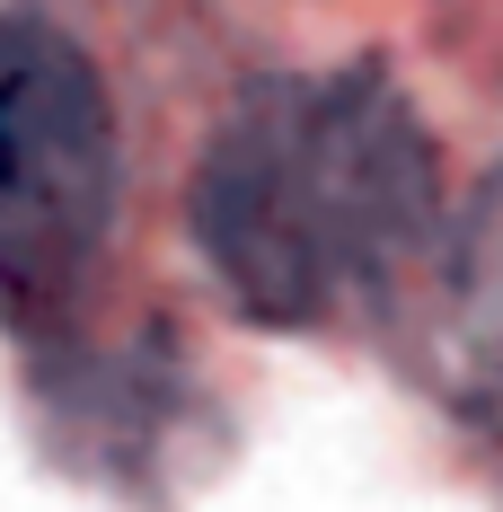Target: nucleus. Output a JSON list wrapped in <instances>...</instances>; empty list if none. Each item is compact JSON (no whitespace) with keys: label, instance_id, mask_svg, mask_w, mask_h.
Wrapping results in <instances>:
<instances>
[{"label":"nucleus","instance_id":"nucleus-2","mask_svg":"<svg viewBox=\"0 0 503 512\" xmlns=\"http://www.w3.org/2000/svg\"><path fill=\"white\" fill-rule=\"evenodd\" d=\"M115 230V106L53 18H0V318L62 309Z\"/></svg>","mask_w":503,"mask_h":512},{"label":"nucleus","instance_id":"nucleus-1","mask_svg":"<svg viewBox=\"0 0 503 512\" xmlns=\"http://www.w3.org/2000/svg\"><path fill=\"white\" fill-rule=\"evenodd\" d=\"M186 230L248 318L318 327L389 301L433 248H451L442 159L380 62L274 71L212 124Z\"/></svg>","mask_w":503,"mask_h":512},{"label":"nucleus","instance_id":"nucleus-3","mask_svg":"<svg viewBox=\"0 0 503 512\" xmlns=\"http://www.w3.org/2000/svg\"><path fill=\"white\" fill-rule=\"evenodd\" d=\"M442 292H451V327L468 371L503 389V168L477 186L468 221H451V248H442Z\"/></svg>","mask_w":503,"mask_h":512}]
</instances>
